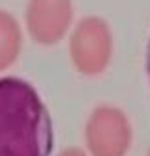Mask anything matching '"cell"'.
I'll list each match as a JSON object with an SVG mask.
<instances>
[{
	"label": "cell",
	"instance_id": "8992f818",
	"mask_svg": "<svg viewBox=\"0 0 150 156\" xmlns=\"http://www.w3.org/2000/svg\"><path fill=\"white\" fill-rule=\"evenodd\" d=\"M56 156H90V154L86 151H83V149H79V147H66Z\"/></svg>",
	"mask_w": 150,
	"mask_h": 156
},
{
	"label": "cell",
	"instance_id": "6da1fadb",
	"mask_svg": "<svg viewBox=\"0 0 150 156\" xmlns=\"http://www.w3.org/2000/svg\"><path fill=\"white\" fill-rule=\"evenodd\" d=\"M53 119L36 87L0 77V156H51Z\"/></svg>",
	"mask_w": 150,
	"mask_h": 156
},
{
	"label": "cell",
	"instance_id": "3957f363",
	"mask_svg": "<svg viewBox=\"0 0 150 156\" xmlns=\"http://www.w3.org/2000/svg\"><path fill=\"white\" fill-rule=\"evenodd\" d=\"M133 143L130 117L113 104H99L85 122V145L90 156H128Z\"/></svg>",
	"mask_w": 150,
	"mask_h": 156
},
{
	"label": "cell",
	"instance_id": "277c9868",
	"mask_svg": "<svg viewBox=\"0 0 150 156\" xmlns=\"http://www.w3.org/2000/svg\"><path fill=\"white\" fill-rule=\"evenodd\" d=\"M28 36L43 47L60 43L73 27L72 0H28L25 9Z\"/></svg>",
	"mask_w": 150,
	"mask_h": 156
},
{
	"label": "cell",
	"instance_id": "52a82bcc",
	"mask_svg": "<svg viewBox=\"0 0 150 156\" xmlns=\"http://www.w3.org/2000/svg\"><path fill=\"white\" fill-rule=\"evenodd\" d=\"M146 73H148V81H150V38H148V47H146Z\"/></svg>",
	"mask_w": 150,
	"mask_h": 156
},
{
	"label": "cell",
	"instance_id": "ba28073f",
	"mask_svg": "<svg viewBox=\"0 0 150 156\" xmlns=\"http://www.w3.org/2000/svg\"><path fill=\"white\" fill-rule=\"evenodd\" d=\"M146 156H150V149H148V152H146Z\"/></svg>",
	"mask_w": 150,
	"mask_h": 156
},
{
	"label": "cell",
	"instance_id": "7a4b0ae2",
	"mask_svg": "<svg viewBox=\"0 0 150 156\" xmlns=\"http://www.w3.org/2000/svg\"><path fill=\"white\" fill-rule=\"evenodd\" d=\"M68 53L72 66L85 77L105 73L114 55V38L109 23L99 15H86L68 34Z\"/></svg>",
	"mask_w": 150,
	"mask_h": 156
},
{
	"label": "cell",
	"instance_id": "5b68a950",
	"mask_svg": "<svg viewBox=\"0 0 150 156\" xmlns=\"http://www.w3.org/2000/svg\"><path fill=\"white\" fill-rule=\"evenodd\" d=\"M23 51V30L19 21L6 9H0V72L11 68Z\"/></svg>",
	"mask_w": 150,
	"mask_h": 156
}]
</instances>
